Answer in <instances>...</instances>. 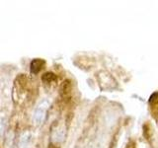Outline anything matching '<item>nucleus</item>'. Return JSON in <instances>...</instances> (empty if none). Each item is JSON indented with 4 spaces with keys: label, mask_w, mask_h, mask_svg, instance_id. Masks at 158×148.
Listing matches in <instances>:
<instances>
[{
    "label": "nucleus",
    "mask_w": 158,
    "mask_h": 148,
    "mask_svg": "<svg viewBox=\"0 0 158 148\" xmlns=\"http://www.w3.org/2000/svg\"><path fill=\"white\" fill-rule=\"evenodd\" d=\"M49 105H51V102H49L48 99H44V100L40 102L34 113V120L36 121L37 125H41V123H43L44 120H46Z\"/></svg>",
    "instance_id": "obj_1"
},
{
    "label": "nucleus",
    "mask_w": 158,
    "mask_h": 148,
    "mask_svg": "<svg viewBox=\"0 0 158 148\" xmlns=\"http://www.w3.org/2000/svg\"><path fill=\"white\" fill-rule=\"evenodd\" d=\"M44 60L42 59H34V60L31 62V71L33 73H38L40 70L42 69L43 65H44Z\"/></svg>",
    "instance_id": "obj_2"
}]
</instances>
